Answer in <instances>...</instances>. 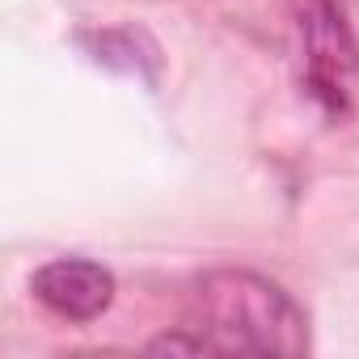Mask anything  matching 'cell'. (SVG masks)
Wrapping results in <instances>:
<instances>
[{
	"label": "cell",
	"instance_id": "1",
	"mask_svg": "<svg viewBox=\"0 0 359 359\" xmlns=\"http://www.w3.org/2000/svg\"><path fill=\"white\" fill-rule=\"evenodd\" d=\"M195 334L212 351H250V355H300L309 346L304 313L296 300L250 271H212L195 287Z\"/></svg>",
	"mask_w": 359,
	"mask_h": 359
},
{
	"label": "cell",
	"instance_id": "2",
	"mask_svg": "<svg viewBox=\"0 0 359 359\" xmlns=\"http://www.w3.org/2000/svg\"><path fill=\"white\" fill-rule=\"evenodd\" d=\"M292 26L300 47V81L325 114L351 110V89L359 72L355 34L334 0H292Z\"/></svg>",
	"mask_w": 359,
	"mask_h": 359
},
{
	"label": "cell",
	"instance_id": "3",
	"mask_svg": "<svg viewBox=\"0 0 359 359\" xmlns=\"http://www.w3.org/2000/svg\"><path fill=\"white\" fill-rule=\"evenodd\" d=\"M30 287L51 313L68 321H93L114 300V275L89 258H55L34 271Z\"/></svg>",
	"mask_w": 359,
	"mask_h": 359
},
{
	"label": "cell",
	"instance_id": "4",
	"mask_svg": "<svg viewBox=\"0 0 359 359\" xmlns=\"http://www.w3.org/2000/svg\"><path fill=\"white\" fill-rule=\"evenodd\" d=\"M93 47V60L106 64V68H118V72H135V76H152L156 68V51H144L140 47H152L140 30H106L97 39H85Z\"/></svg>",
	"mask_w": 359,
	"mask_h": 359
}]
</instances>
